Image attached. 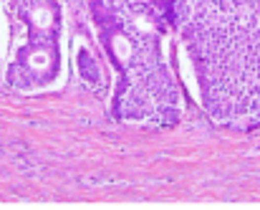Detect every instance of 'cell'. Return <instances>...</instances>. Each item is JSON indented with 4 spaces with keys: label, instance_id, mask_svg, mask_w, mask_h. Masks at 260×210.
<instances>
[{
    "label": "cell",
    "instance_id": "cell-1",
    "mask_svg": "<svg viewBox=\"0 0 260 210\" xmlns=\"http://www.w3.org/2000/svg\"><path fill=\"white\" fill-rule=\"evenodd\" d=\"M18 64L23 66V74H28V81H48L53 79L56 69H58V56L53 43H46V41H33V46L26 51H20Z\"/></svg>",
    "mask_w": 260,
    "mask_h": 210
},
{
    "label": "cell",
    "instance_id": "cell-2",
    "mask_svg": "<svg viewBox=\"0 0 260 210\" xmlns=\"http://www.w3.org/2000/svg\"><path fill=\"white\" fill-rule=\"evenodd\" d=\"M23 18L28 28L36 33H53L56 31V23H58V15H56V8L46 0H31V3L23 8Z\"/></svg>",
    "mask_w": 260,
    "mask_h": 210
}]
</instances>
